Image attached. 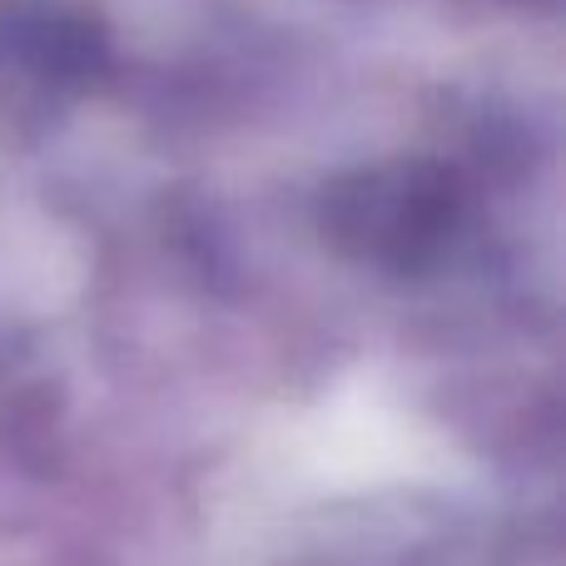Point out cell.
I'll use <instances>...</instances> for the list:
<instances>
[{
    "label": "cell",
    "mask_w": 566,
    "mask_h": 566,
    "mask_svg": "<svg viewBox=\"0 0 566 566\" xmlns=\"http://www.w3.org/2000/svg\"><path fill=\"white\" fill-rule=\"evenodd\" d=\"M50 428H55V422H50L45 392H20V398H10L6 408H0V442H6V452H15L20 462L55 452Z\"/></svg>",
    "instance_id": "3957f363"
},
{
    "label": "cell",
    "mask_w": 566,
    "mask_h": 566,
    "mask_svg": "<svg viewBox=\"0 0 566 566\" xmlns=\"http://www.w3.org/2000/svg\"><path fill=\"white\" fill-rule=\"evenodd\" d=\"M6 45L20 65L50 80H90L105 65V30L65 6L20 10L6 25Z\"/></svg>",
    "instance_id": "7a4b0ae2"
},
{
    "label": "cell",
    "mask_w": 566,
    "mask_h": 566,
    "mask_svg": "<svg viewBox=\"0 0 566 566\" xmlns=\"http://www.w3.org/2000/svg\"><path fill=\"white\" fill-rule=\"evenodd\" d=\"M458 179L438 165H412L398 179L353 175L323 195V229L353 254H378L392 269H422L458 224Z\"/></svg>",
    "instance_id": "6da1fadb"
}]
</instances>
